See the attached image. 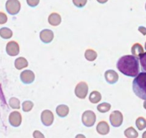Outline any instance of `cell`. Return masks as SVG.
I'll return each instance as SVG.
<instances>
[{
  "label": "cell",
  "mask_w": 146,
  "mask_h": 138,
  "mask_svg": "<svg viewBox=\"0 0 146 138\" xmlns=\"http://www.w3.org/2000/svg\"><path fill=\"white\" fill-rule=\"evenodd\" d=\"M117 68L125 76L136 77L140 71L138 58L133 55L123 56L117 61Z\"/></svg>",
  "instance_id": "obj_1"
},
{
  "label": "cell",
  "mask_w": 146,
  "mask_h": 138,
  "mask_svg": "<svg viewBox=\"0 0 146 138\" xmlns=\"http://www.w3.org/2000/svg\"><path fill=\"white\" fill-rule=\"evenodd\" d=\"M135 94L143 100H146V72L139 73L133 81Z\"/></svg>",
  "instance_id": "obj_2"
},
{
  "label": "cell",
  "mask_w": 146,
  "mask_h": 138,
  "mask_svg": "<svg viewBox=\"0 0 146 138\" xmlns=\"http://www.w3.org/2000/svg\"><path fill=\"white\" fill-rule=\"evenodd\" d=\"M6 10L10 15H16L19 12L21 4L19 0H7L6 2Z\"/></svg>",
  "instance_id": "obj_3"
},
{
  "label": "cell",
  "mask_w": 146,
  "mask_h": 138,
  "mask_svg": "<svg viewBox=\"0 0 146 138\" xmlns=\"http://www.w3.org/2000/svg\"><path fill=\"white\" fill-rule=\"evenodd\" d=\"M82 121L85 126L88 127V128L92 127L96 122V115L92 111H85L82 114Z\"/></svg>",
  "instance_id": "obj_4"
},
{
  "label": "cell",
  "mask_w": 146,
  "mask_h": 138,
  "mask_svg": "<svg viewBox=\"0 0 146 138\" xmlns=\"http://www.w3.org/2000/svg\"><path fill=\"white\" fill-rule=\"evenodd\" d=\"M110 122L114 128H118L123 124V115L121 112L115 111L110 115Z\"/></svg>",
  "instance_id": "obj_5"
},
{
  "label": "cell",
  "mask_w": 146,
  "mask_h": 138,
  "mask_svg": "<svg viewBox=\"0 0 146 138\" xmlns=\"http://www.w3.org/2000/svg\"><path fill=\"white\" fill-rule=\"evenodd\" d=\"M88 93V86L85 82H80L76 86L75 93L80 99H85Z\"/></svg>",
  "instance_id": "obj_6"
},
{
  "label": "cell",
  "mask_w": 146,
  "mask_h": 138,
  "mask_svg": "<svg viewBox=\"0 0 146 138\" xmlns=\"http://www.w3.org/2000/svg\"><path fill=\"white\" fill-rule=\"evenodd\" d=\"M6 51L10 56H17L19 53V46L16 41H11L7 43L6 46Z\"/></svg>",
  "instance_id": "obj_7"
},
{
  "label": "cell",
  "mask_w": 146,
  "mask_h": 138,
  "mask_svg": "<svg viewBox=\"0 0 146 138\" xmlns=\"http://www.w3.org/2000/svg\"><path fill=\"white\" fill-rule=\"evenodd\" d=\"M41 120L43 125L45 126H50L54 121V115L49 110L42 111L41 114Z\"/></svg>",
  "instance_id": "obj_8"
},
{
  "label": "cell",
  "mask_w": 146,
  "mask_h": 138,
  "mask_svg": "<svg viewBox=\"0 0 146 138\" xmlns=\"http://www.w3.org/2000/svg\"><path fill=\"white\" fill-rule=\"evenodd\" d=\"M22 115L20 112H17V111H13L10 113L9 116V122L12 126L19 127L22 123Z\"/></svg>",
  "instance_id": "obj_9"
},
{
  "label": "cell",
  "mask_w": 146,
  "mask_h": 138,
  "mask_svg": "<svg viewBox=\"0 0 146 138\" xmlns=\"http://www.w3.org/2000/svg\"><path fill=\"white\" fill-rule=\"evenodd\" d=\"M35 73L30 70H25L22 71L20 74V79L25 84H30L35 80Z\"/></svg>",
  "instance_id": "obj_10"
},
{
  "label": "cell",
  "mask_w": 146,
  "mask_h": 138,
  "mask_svg": "<svg viewBox=\"0 0 146 138\" xmlns=\"http://www.w3.org/2000/svg\"><path fill=\"white\" fill-rule=\"evenodd\" d=\"M40 38L44 44H50L54 39V33L50 29H44L40 32Z\"/></svg>",
  "instance_id": "obj_11"
},
{
  "label": "cell",
  "mask_w": 146,
  "mask_h": 138,
  "mask_svg": "<svg viewBox=\"0 0 146 138\" xmlns=\"http://www.w3.org/2000/svg\"><path fill=\"white\" fill-rule=\"evenodd\" d=\"M105 78L109 84H115L118 80L119 76L115 71L108 70L105 73Z\"/></svg>",
  "instance_id": "obj_12"
},
{
  "label": "cell",
  "mask_w": 146,
  "mask_h": 138,
  "mask_svg": "<svg viewBox=\"0 0 146 138\" xmlns=\"http://www.w3.org/2000/svg\"><path fill=\"white\" fill-rule=\"evenodd\" d=\"M97 132L102 135H108L110 132L109 125L105 121H101L97 125Z\"/></svg>",
  "instance_id": "obj_13"
},
{
  "label": "cell",
  "mask_w": 146,
  "mask_h": 138,
  "mask_svg": "<svg viewBox=\"0 0 146 138\" xmlns=\"http://www.w3.org/2000/svg\"><path fill=\"white\" fill-rule=\"evenodd\" d=\"M62 22V18L59 14L53 12L49 16L48 22L50 25L53 26H57L60 24Z\"/></svg>",
  "instance_id": "obj_14"
},
{
  "label": "cell",
  "mask_w": 146,
  "mask_h": 138,
  "mask_svg": "<svg viewBox=\"0 0 146 138\" xmlns=\"http://www.w3.org/2000/svg\"><path fill=\"white\" fill-rule=\"evenodd\" d=\"M131 52L134 56L137 57V58H140V56L144 53V49H143L142 45H140L138 43H136L132 46Z\"/></svg>",
  "instance_id": "obj_15"
},
{
  "label": "cell",
  "mask_w": 146,
  "mask_h": 138,
  "mask_svg": "<svg viewBox=\"0 0 146 138\" xmlns=\"http://www.w3.org/2000/svg\"><path fill=\"white\" fill-rule=\"evenodd\" d=\"M56 112L60 118H65L69 113V108L66 105H60L56 108Z\"/></svg>",
  "instance_id": "obj_16"
},
{
  "label": "cell",
  "mask_w": 146,
  "mask_h": 138,
  "mask_svg": "<svg viewBox=\"0 0 146 138\" xmlns=\"http://www.w3.org/2000/svg\"><path fill=\"white\" fill-rule=\"evenodd\" d=\"M15 66L17 70H21L28 66V62L27 59L24 57L17 58L15 61Z\"/></svg>",
  "instance_id": "obj_17"
},
{
  "label": "cell",
  "mask_w": 146,
  "mask_h": 138,
  "mask_svg": "<svg viewBox=\"0 0 146 138\" xmlns=\"http://www.w3.org/2000/svg\"><path fill=\"white\" fill-rule=\"evenodd\" d=\"M13 33L10 29L7 27H3L0 29V37L5 39H9L12 38Z\"/></svg>",
  "instance_id": "obj_18"
},
{
  "label": "cell",
  "mask_w": 146,
  "mask_h": 138,
  "mask_svg": "<svg viewBox=\"0 0 146 138\" xmlns=\"http://www.w3.org/2000/svg\"><path fill=\"white\" fill-rule=\"evenodd\" d=\"M101 99H102V95H101L100 93L98 91H95V90L92 91L89 96L90 101L94 104L99 103Z\"/></svg>",
  "instance_id": "obj_19"
},
{
  "label": "cell",
  "mask_w": 146,
  "mask_h": 138,
  "mask_svg": "<svg viewBox=\"0 0 146 138\" xmlns=\"http://www.w3.org/2000/svg\"><path fill=\"white\" fill-rule=\"evenodd\" d=\"M98 54L96 51L92 49H87L85 52V57L88 61H93L96 59Z\"/></svg>",
  "instance_id": "obj_20"
},
{
  "label": "cell",
  "mask_w": 146,
  "mask_h": 138,
  "mask_svg": "<svg viewBox=\"0 0 146 138\" xmlns=\"http://www.w3.org/2000/svg\"><path fill=\"white\" fill-rule=\"evenodd\" d=\"M124 134L126 137L128 138H136L138 137V133L135 130V129H134V128H133V127H130V128L126 129L125 130Z\"/></svg>",
  "instance_id": "obj_21"
},
{
  "label": "cell",
  "mask_w": 146,
  "mask_h": 138,
  "mask_svg": "<svg viewBox=\"0 0 146 138\" xmlns=\"http://www.w3.org/2000/svg\"><path fill=\"white\" fill-rule=\"evenodd\" d=\"M110 108H111V105H110V103H100V105H98L97 109H98V111H99L100 112L105 113V112H108V111L110 110Z\"/></svg>",
  "instance_id": "obj_22"
},
{
  "label": "cell",
  "mask_w": 146,
  "mask_h": 138,
  "mask_svg": "<svg viewBox=\"0 0 146 138\" xmlns=\"http://www.w3.org/2000/svg\"><path fill=\"white\" fill-rule=\"evenodd\" d=\"M135 125L139 130H143L146 128V120L143 117H139L136 120Z\"/></svg>",
  "instance_id": "obj_23"
},
{
  "label": "cell",
  "mask_w": 146,
  "mask_h": 138,
  "mask_svg": "<svg viewBox=\"0 0 146 138\" xmlns=\"http://www.w3.org/2000/svg\"><path fill=\"white\" fill-rule=\"evenodd\" d=\"M9 104L13 109H19L20 108V101L16 97H11L9 100Z\"/></svg>",
  "instance_id": "obj_24"
},
{
  "label": "cell",
  "mask_w": 146,
  "mask_h": 138,
  "mask_svg": "<svg viewBox=\"0 0 146 138\" xmlns=\"http://www.w3.org/2000/svg\"><path fill=\"white\" fill-rule=\"evenodd\" d=\"M34 103L30 100H26L22 103V110L24 112H29L33 108Z\"/></svg>",
  "instance_id": "obj_25"
},
{
  "label": "cell",
  "mask_w": 146,
  "mask_h": 138,
  "mask_svg": "<svg viewBox=\"0 0 146 138\" xmlns=\"http://www.w3.org/2000/svg\"><path fill=\"white\" fill-rule=\"evenodd\" d=\"M140 63L141 65V69L143 72H146V52L143 53L140 56Z\"/></svg>",
  "instance_id": "obj_26"
},
{
  "label": "cell",
  "mask_w": 146,
  "mask_h": 138,
  "mask_svg": "<svg viewBox=\"0 0 146 138\" xmlns=\"http://www.w3.org/2000/svg\"><path fill=\"white\" fill-rule=\"evenodd\" d=\"M88 0H72V2L75 7L78 8H82L86 5Z\"/></svg>",
  "instance_id": "obj_27"
},
{
  "label": "cell",
  "mask_w": 146,
  "mask_h": 138,
  "mask_svg": "<svg viewBox=\"0 0 146 138\" xmlns=\"http://www.w3.org/2000/svg\"><path fill=\"white\" fill-rule=\"evenodd\" d=\"M27 3L31 7H35L40 3V0H27Z\"/></svg>",
  "instance_id": "obj_28"
},
{
  "label": "cell",
  "mask_w": 146,
  "mask_h": 138,
  "mask_svg": "<svg viewBox=\"0 0 146 138\" xmlns=\"http://www.w3.org/2000/svg\"><path fill=\"white\" fill-rule=\"evenodd\" d=\"M7 22V16L4 12H0V24H4Z\"/></svg>",
  "instance_id": "obj_29"
},
{
  "label": "cell",
  "mask_w": 146,
  "mask_h": 138,
  "mask_svg": "<svg viewBox=\"0 0 146 138\" xmlns=\"http://www.w3.org/2000/svg\"><path fill=\"white\" fill-rule=\"evenodd\" d=\"M34 137H44V135L39 131H35L33 133Z\"/></svg>",
  "instance_id": "obj_30"
},
{
  "label": "cell",
  "mask_w": 146,
  "mask_h": 138,
  "mask_svg": "<svg viewBox=\"0 0 146 138\" xmlns=\"http://www.w3.org/2000/svg\"><path fill=\"white\" fill-rule=\"evenodd\" d=\"M138 31L142 33V34H143V35H144V36L146 35V28L144 27V26H139Z\"/></svg>",
  "instance_id": "obj_31"
},
{
  "label": "cell",
  "mask_w": 146,
  "mask_h": 138,
  "mask_svg": "<svg viewBox=\"0 0 146 138\" xmlns=\"http://www.w3.org/2000/svg\"><path fill=\"white\" fill-rule=\"evenodd\" d=\"M108 0H97V2H99L100 4H105Z\"/></svg>",
  "instance_id": "obj_32"
},
{
  "label": "cell",
  "mask_w": 146,
  "mask_h": 138,
  "mask_svg": "<svg viewBox=\"0 0 146 138\" xmlns=\"http://www.w3.org/2000/svg\"><path fill=\"white\" fill-rule=\"evenodd\" d=\"M143 107H144L145 109L146 110V100H145V102H144V103H143Z\"/></svg>",
  "instance_id": "obj_33"
},
{
  "label": "cell",
  "mask_w": 146,
  "mask_h": 138,
  "mask_svg": "<svg viewBox=\"0 0 146 138\" xmlns=\"http://www.w3.org/2000/svg\"><path fill=\"white\" fill-rule=\"evenodd\" d=\"M143 138H146V131L144 132V133L143 134Z\"/></svg>",
  "instance_id": "obj_34"
},
{
  "label": "cell",
  "mask_w": 146,
  "mask_h": 138,
  "mask_svg": "<svg viewBox=\"0 0 146 138\" xmlns=\"http://www.w3.org/2000/svg\"><path fill=\"white\" fill-rule=\"evenodd\" d=\"M145 50H146V42H145Z\"/></svg>",
  "instance_id": "obj_35"
},
{
  "label": "cell",
  "mask_w": 146,
  "mask_h": 138,
  "mask_svg": "<svg viewBox=\"0 0 146 138\" xmlns=\"http://www.w3.org/2000/svg\"><path fill=\"white\" fill-rule=\"evenodd\" d=\"M145 10H146V4H145Z\"/></svg>",
  "instance_id": "obj_36"
}]
</instances>
